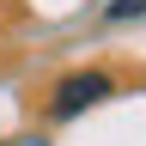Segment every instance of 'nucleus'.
Returning a JSON list of instances; mask_svg holds the SVG:
<instances>
[{
  "mask_svg": "<svg viewBox=\"0 0 146 146\" xmlns=\"http://www.w3.org/2000/svg\"><path fill=\"white\" fill-rule=\"evenodd\" d=\"M104 98H116V79H110L104 67H79V73H67V79H55L49 122H73V116H85V110L104 104Z\"/></svg>",
  "mask_w": 146,
  "mask_h": 146,
  "instance_id": "1",
  "label": "nucleus"
},
{
  "mask_svg": "<svg viewBox=\"0 0 146 146\" xmlns=\"http://www.w3.org/2000/svg\"><path fill=\"white\" fill-rule=\"evenodd\" d=\"M104 18H110V25H122V18H146V0H110Z\"/></svg>",
  "mask_w": 146,
  "mask_h": 146,
  "instance_id": "2",
  "label": "nucleus"
}]
</instances>
